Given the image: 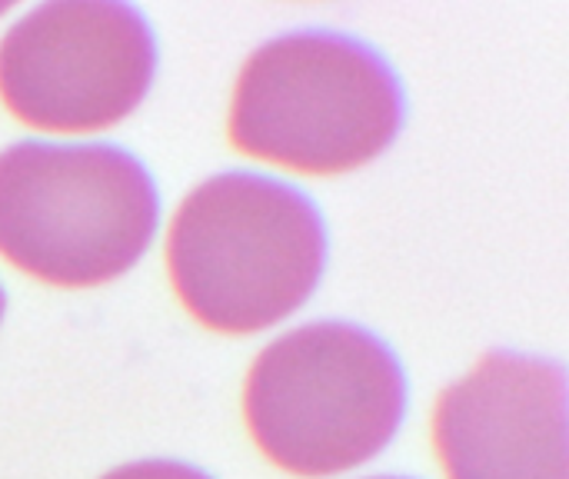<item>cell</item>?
Masks as SVG:
<instances>
[{"mask_svg": "<svg viewBox=\"0 0 569 479\" xmlns=\"http://www.w3.org/2000/svg\"><path fill=\"white\" fill-rule=\"evenodd\" d=\"M100 479H210L203 473H197L193 467L183 463H170V460H143V463H127L117 467L113 473Z\"/></svg>", "mask_w": 569, "mask_h": 479, "instance_id": "52a82bcc", "label": "cell"}, {"mask_svg": "<svg viewBox=\"0 0 569 479\" xmlns=\"http://www.w3.org/2000/svg\"><path fill=\"white\" fill-rule=\"evenodd\" d=\"M403 117L390 67L343 33H287L247 57L233 83V150L307 177L377 160Z\"/></svg>", "mask_w": 569, "mask_h": 479, "instance_id": "7a4b0ae2", "label": "cell"}, {"mask_svg": "<svg viewBox=\"0 0 569 479\" xmlns=\"http://www.w3.org/2000/svg\"><path fill=\"white\" fill-rule=\"evenodd\" d=\"M0 10H3V7H0Z\"/></svg>", "mask_w": 569, "mask_h": 479, "instance_id": "9c48e42d", "label": "cell"}, {"mask_svg": "<svg viewBox=\"0 0 569 479\" xmlns=\"http://www.w3.org/2000/svg\"><path fill=\"white\" fill-rule=\"evenodd\" d=\"M403 370L367 330L310 323L260 350L243 380V423L283 473L323 479L373 460L403 417Z\"/></svg>", "mask_w": 569, "mask_h": 479, "instance_id": "3957f363", "label": "cell"}, {"mask_svg": "<svg viewBox=\"0 0 569 479\" xmlns=\"http://www.w3.org/2000/svg\"><path fill=\"white\" fill-rule=\"evenodd\" d=\"M327 257L317 207L287 183L223 173L193 187L167 233V270L183 310L207 330L243 337L290 317Z\"/></svg>", "mask_w": 569, "mask_h": 479, "instance_id": "6da1fadb", "label": "cell"}, {"mask_svg": "<svg viewBox=\"0 0 569 479\" xmlns=\"http://www.w3.org/2000/svg\"><path fill=\"white\" fill-rule=\"evenodd\" d=\"M0 317H3V290H0Z\"/></svg>", "mask_w": 569, "mask_h": 479, "instance_id": "ba28073f", "label": "cell"}, {"mask_svg": "<svg viewBox=\"0 0 569 479\" xmlns=\"http://www.w3.org/2000/svg\"><path fill=\"white\" fill-rule=\"evenodd\" d=\"M377 479H380V477H377Z\"/></svg>", "mask_w": 569, "mask_h": 479, "instance_id": "30bf717a", "label": "cell"}, {"mask_svg": "<svg viewBox=\"0 0 569 479\" xmlns=\"http://www.w3.org/2000/svg\"><path fill=\"white\" fill-rule=\"evenodd\" d=\"M447 479H567V377L560 363L487 353L433 410Z\"/></svg>", "mask_w": 569, "mask_h": 479, "instance_id": "8992f818", "label": "cell"}, {"mask_svg": "<svg viewBox=\"0 0 569 479\" xmlns=\"http://www.w3.org/2000/svg\"><path fill=\"white\" fill-rule=\"evenodd\" d=\"M153 230L157 190L130 153L103 143H17L0 153V257L47 287L117 280Z\"/></svg>", "mask_w": 569, "mask_h": 479, "instance_id": "277c9868", "label": "cell"}, {"mask_svg": "<svg viewBox=\"0 0 569 479\" xmlns=\"http://www.w3.org/2000/svg\"><path fill=\"white\" fill-rule=\"evenodd\" d=\"M153 63V33L130 3L57 0L0 37V100L33 130L97 133L140 107Z\"/></svg>", "mask_w": 569, "mask_h": 479, "instance_id": "5b68a950", "label": "cell"}]
</instances>
